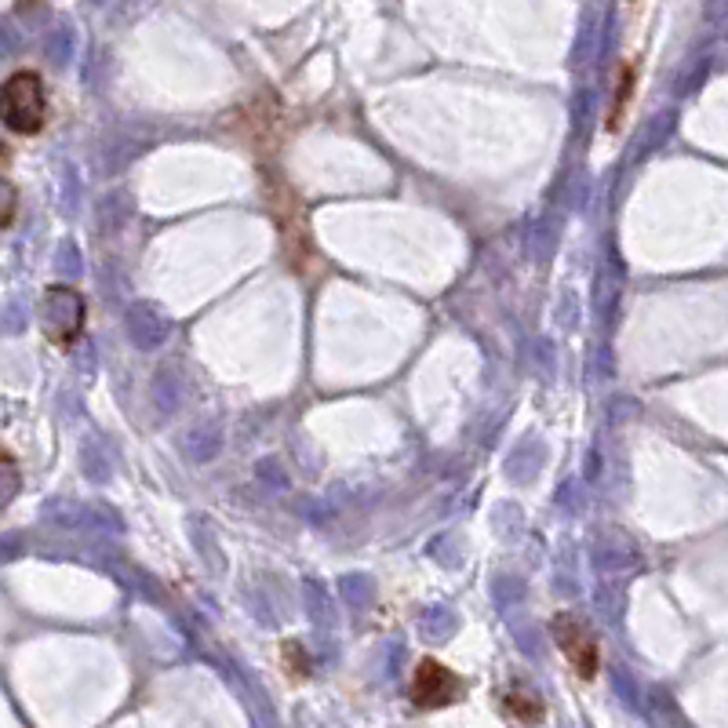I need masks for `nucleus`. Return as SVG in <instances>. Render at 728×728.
<instances>
[{"label": "nucleus", "instance_id": "1", "mask_svg": "<svg viewBox=\"0 0 728 728\" xmlns=\"http://www.w3.org/2000/svg\"><path fill=\"white\" fill-rule=\"evenodd\" d=\"M0 121L15 135H37L48 124V92L41 73L19 70L0 84Z\"/></svg>", "mask_w": 728, "mask_h": 728}, {"label": "nucleus", "instance_id": "2", "mask_svg": "<svg viewBox=\"0 0 728 728\" xmlns=\"http://www.w3.org/2000/svg\"><path fill=\"white\" fill-rule=\"evenodd\" d=\"M550 631H554V642L561 648V656L569 659V667L580 674L583 682H594L601 670V645L594 631H590L580 616H572V612H558Z\"/></svg>", "mask_w": 728, "mask_h": 728}, {"label": "nucleus", "instance_id": "3", "mask_svg": "<svg viewBox=\"0 0 728 728\" xmlns=\"http://www.w3.org/2000/svg\"><path fill=\"white\" fill-rule=\"evenodd\" d=\"M462 696V682L451 674L441 659H419L416 670H412V685H408V699L416 703L419 710H441L451 707Z\"/></svg>", "mask_w": 728, "mask_h": 728}, {"label": "nucleus", "instance_id": "4", "mask_svg": "<svg viewBox=\"0 0 728 728\" xmlns=\"http://www.w3.org/2000/svg\"><path fill=\"white\" fill-rule=\"evenodd\" d=\"M0 165H8V146H0ZM15 205H19V194L4 175H0V226H8L15 219Z\"/></svg>", "mask_w": 728, "mask_h": 728}, {"label": "nucleus", "instance_id": "5", "mask_svg": "<svg viewBox=\"0 0 728 728\" xmlns=\"http://www.w3.org/2000/svg\"><path fill=\"white\" fill-rule=\"evenodd\" d=\"M507 710H510L518 721H543V707H539L532 696L518 693V688H513V693L507 696Z\"/></svg>", "mask_w": 728, "mask_h": 728}, {"label": "nucleus", "instance_id": "6", "mask_svg": "<svg viewBox=\"0 0 728 728\" xmlns=\"http://www.w3.org/2000/svg\"><path fill=\"white\" fill-rule=\"evenodd\" d=\"M631 95H634V66H623V81H620V103L612 106V117H609V128H612V132L620 128L623 110H626V103H631Z\"/></svg>", "mask_w": 728, "mask_h": 728}]
</instances>
